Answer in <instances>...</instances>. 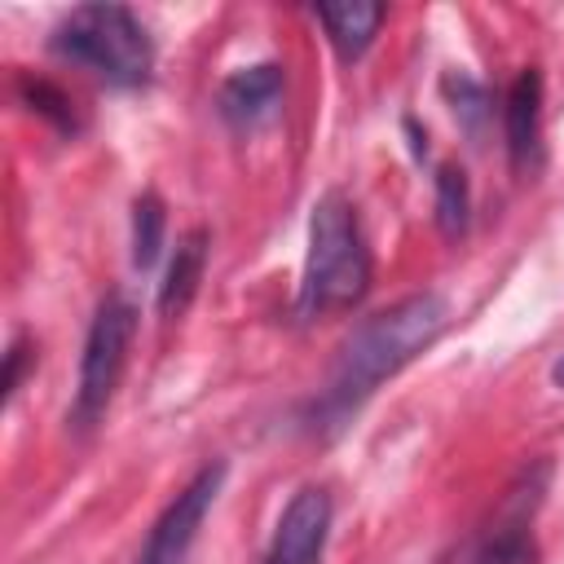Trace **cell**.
<instances>
[{
	"label": "cell",
	"instance_id": "cell-1",
	"mask_svg": "<svg viewBox=\"0 0 564 564\" xmlns=\"http://www.w3.org/2000/svg\"><path fill=\"white\" fill-rule=\"evenodd\" d=\"M449 322V304L436 291H414L370 317H361L352 326V335L344 339L326 388L317 392L313 410H308V427L317 436L339 432L392 375H401L423 348H432L441 339Z\"/></svg>",
	"mask_w": 564,
	"mask_h": 564
},
{
	"label": "cell",
	"instance_id": "cell-2",
	"mask_svg": "<svg viewBox=\"0 0 564 564\" xmlns=\"http://www.w3.org/2000/svg\"><path fill=\"white\" fill-rule=\"evenodd\" d=\"M366 291H370V247L357 207L339 189H326L308 216V251H304L295 313L304 322H322L361 304Z\"/></svg>",
	"mask_w": 564,
	"mask_h": 564
},
{
	"label": "cell",
	"instance_id": "cell-3",
	"mask_svg": "<svg viewBox=\"0 0 564 564\" xmlns=\"http://www.w3.org/2000/svg\"><path fill=\"white\" fill-rule=\"evenodd\" d=\"M48 48L115 88H137L154 70V40L123 4H79L57 26Z\"/></svg>",
	"mask_w": 564,
	"mask_h": 564
},
{
	"label": "cell",
	"instance_id": "cell-4",
	"mask_svg": "<svg viewBox=\"0 0 564 564\" xmlns=\"http://www.w3.org/2000/svg\"><path fill=\"white\" fill-rule=\"evenodd\" d=\"M132 330H137V308L123 295H106L93 313L88 335H84L79 383H75V401H70V427L75 432H93L106 419L110 397H115L123 366H128Z\"/></svg>",
	"mask_w": 564,
	"mask_h": 564
},
{
	"label": "cell",
	"instance_id": "cell-5",
	"mask_svg": "<svg viewBox=\"0 0 564 564\" xmlns=\"http://www.w3.org/2000/svg\"><path fill=\"white\" fill-rule=\"evenodd\" d=\"M220 485H225V463L198 467L189 476V485L154 520V529H150L141 555H137V564H185L189 560V546L198 542V529H203L207 511L220 498Z\"/></svg>",
	"mask_w": 564,
	"mask_h": 564
},
{
	"label": "cell",
	"instance_id": "cell-6",
	"mask_svg": "<svg viewBox=\"0 0 564 564\" xmlns=\"http://www.w3.org/2000/svg\"><path fill=\"white\" fill-rule=\"evenodd\" d=\"M326 538H330V494L304 485L282 507L264 564H322Z\"/></svg>",
	"mask_w": 564,
	"mask_h": 564
},
{
	"label": "cell",
	"instance_id": "cell-7",
	"mask_svg": "<svg viewBox=\"0 0 564 564\" xmlns=\"http://www.w3.org/2000/svg\"><path fill=\"white\" fill-rule=\"evenodd\" d=\"M282 93H286V75L278 62H256L234 70L220 93H216V110L234 132H251L260 123H269L282 110Z\"/></svg>",
	"mask_w": 564,
	"mask_h": 564
},
{
	"label": "cell",
	"instance_id": "cell-8",
	"mask_svg": "<svg viewBox=\"0 0 564 564\" xmlns=\"http://www.w3.org/2000/svg\"><path fill=\"white\" fill-rule=\"evenodd\" d=\"M502 137H507L511 167L516 172H533L538 167V150H542V75L533 66H524L516 75V84L507 88Z\"/></svg>",
	"mask_w": 564,
	"mask_h": 564
},
{
	"label": "cell",
	"instance_id": "cell-9",
	"mask_svg": "<svg viewBox=\"0 0 564 564\" xmlns=\"http://www.w3.org/2000/svg\"><path fill=\"white\" fill-rule=\"evenodd\" d=\"M313 13H317V22H322V31H326L335 57L348 62V66H352L357 57H366V48L375 44V35H379V26H383V18H388L383 4H361V0L317 4Z\"/></svg>",
	"mask_w": 564,
	"mask_h": 564
},
{
	"label": "cell",
	"instance_id": "cell-10",
	"mask_svg": "<svg viewBox=\"0 0 564 564\" xmlns=\"http://www.w3.org/2000/svg\"><path fill=\"white\" fill-rule=\"evenodd\" d=\"M203 269H207V234L203 229H189L181 242H176V256L159 282V317H181L189 308V300L198 295V282H203Z\"/></svg>",
	"mask_w": 564,
	"mask_h": 564
},
{
	"label": "cell",
	"instance_id": "cell-11",
	"mask_svg": "<svg viewBox=\"0 0 564 564\" xmlns=\"http://www.w3.org/2000/svg\"><path fill=\"white\" fill-rule=\"evenodd\" d=\"M471 216V189H467V172L445 163L436 167V225L445 238H458L467 229Z\"/></svg>",
	"mask_w": 564,
	"mask_h": 564
},
{
	"label": "cell",
	"instance_id": "cell-12",
	"mask_svg": "<svg viewBox=\"0 0 564 564\" xmlns=\"http://www.w3.org/2000/svg\"><path fill=\"white\" fill-rule=\"evenodd\" d=\"M163 229H167V212L159 203V194H141L132 203V264L150 269L163 251Z\"/></svg>",
	"mask_w": 564,
	"mask_h": 564
},
{
	"label": "cell",
	"instance_id": "cell-13",
	"mask_svg": "<svg viewBox=\"0 0 564 564\" xmlns=\"http://www.w3.org/2000/svg\"><path fill=\"white\" fill-rule=\"evenodd\" d=\"M18 93H22V101H26L35 115L53 119L62 132H70V128H75V110H70V97H66L62 88H53L48 79H31V75H22V79H18Z\"/></svg>",
	"mask_w": 564,
	"mask_h": 564
},
{
	"label": "cell",
	"instance_id": "cell-14",
	"mask_svg": "<svg viewBox=\"0 0 564 564\" xmlns=\"http://www.w3.org/2000/svg\"><path fill=\"white\" fill-rule=\"evenodd\" d=\"M467 564H538V551H533V538L511 524V529H498Z\"/></svg>",
	"mask_w": 564,
	"mask_h": 564
},
{
	"label": "cell",
	"instance_id": "cell-15",
	"mask_svg": "<svg viewBox=\"0 0 564 564\" xmlns=\"http://www.w3.org/2000/svg\"><path fill=\"white\" fill-rule=\"evenodd\" d=\"M445 97L454 101V115H458V123L467 128V132H480V123H485V115H489V97H485V88L480 84H471L467 75H449L445 79Z\"/></svg>",
	"mask_w": 564,
	"mask_h": 564
},
{
	"label": "cell",
	"instance_id": "cell-16",
	"mask_svg": "<svg viewBox=\"0 0 564 564\" xmlns=\"http://www.w3.org/2000/svg\"><path fill=\"white\" fill-rule=\"evenodd\" d=\"M22 361H26V344H22V339H13V344H9V352H4V397H13V392H18Z\"/></svg>",
	"mask_w": 564,
	"mask_h": 564
},
{
	"label": "cell",
	"instance_id": "cell-17",
	"mask_svg": "<svg viewBox=\"0 0 564 564\" xmlns=\"http://www.w3.org/2000/svg\"><path fill=\"white\" fill-rule=\"evenodd\" d=\"M551 379H555V383H560V388H564V357H560V361H555V366H551Z\"/></svg>",
	"mask_w": 564,
	"mask_h": 564
}]
</instances>
